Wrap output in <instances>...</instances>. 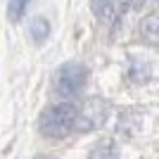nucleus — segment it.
I'll list each match as a JSON object with an SVG mask.
<instances>
[{"mask_svg":"<svg viewBox=\"0 0 159 159\" xmlns=\"http://www.w3.org/2000/svg\"><path fill=\"white\" fill-rule=\"evenodd\" d=\"M76 124H79V109L71 102L52 105L40 114V133L48 138H64L76 128Z\"/></svg>","mask_w":159,"mask_h":159,"instance_id":"1","label":"nucleus"},{"mask_svg":"<svg viewBox=\"0 0 159 159\" xmlns=\"http://www.w3.org/2000/svg\"><path fill=\"white\" fill-rule=\"evenodd\" d=\"M86 83V66L79 62H66L57 71V93L62 98H74Z\"/></svg>","mask_w":159,"mask_h":159,"instance_id":"2","label":"nucleus"},{"mask_svg":"<svg viewBox=\"0 0 159 159\" xmlns=\"http://www.w3.org/2000/svg\"><path fill=\"white\" fill-rule=\"evenodd\" d=\"M29 31H31V38L40 45V43H45L48 36H50V21H48L45 17H33L31 24H29Z\"/></svg>","mask_w":159,"mask_h":159,"instance_id":"3","label":"nucleus"},{"mask_svg":"<svg viewBox=\"0 0 159 159\" xmlns=\"http://www.w3.org/2000/svg\"><path fill=\"white\" fill-rule=\"evenodd\" d=\"M31 5V0H7V19L19 21L26 14V7Z\"/></svg>","mask_w":159,"mask_h":159,"instance_id":"4","label":"nucleus"},{"mask_svg":"<svg viewBox=\"0 0 159 159\" xmlns=\"http://www.w3.org/2000/svg\"><path fill=\"white\" fill-rule=\"evenodd\" d=\"M90 159H119V157H116V150H114L112 143H105V145H98L93 150Z\"/></svg>","mask_w":159,"mask_h":159,"instance_id":"5","label":"nucleus"},{"mask_svg":"<svg viewBox=\"0 0 159 159\" xmlns=\"http://www.w3.org/2000/svg\"><path fill=\"white\" fill-rule=\"evenodd\" d=\"M157 24H159L157 17H147V19L143 21V26H140V31L145 33V38L150 40V43H157Z\"/></svg>","mask_w":159,"mask_h":159,"instance_id":"6","label":"nucleus"},{"mask_svg":"<svg viewBox=\"0 0 159 159\" xmlns=\"http://www.w3.org/2000/svg\"><path fill=\"white\" fill-rule=\"evenodd\" d=\"M133 2H145V0H133Z\"/></svg>","mask_w":159,"mask_h":159,"instance_id":"7","label":"nucleus"}]
</instances>
